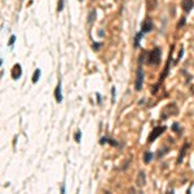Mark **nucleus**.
Masks as SVG:
<instances>
[{"instance_id":"1","label":"nucleus","mask_w":194,"mask_h":194,"mask_svg":"<svg viewBox=\"0 0 194 194\" xmlns=\"http://www.w3.org/2000/svg\"><path fill=\"white\" fill-rule=\"evenodd\" d=\"M161 57H162V51L159 47H155L152 52L147 53V60H146V63H149L152 66H157L161 62Z\"/></svg>"},{"instance_id":"2","label":"nucleus","mask_w":194,"mask_h":194,"mask_svg":"<svg viewBox=\"0 0 194 194\" xmlns=\"http://www.w3.org/2000/svg\"><path fill=\"white\" fill-rule=\"evenodd\" d=\"M144 84V71L141 67H139L136 71V82H135V89L136 91H141Z\"/></svg>"},{"instance_id":"3","label":"nucleus","mask_w":194,"mask_h":194,"mask_svg":"<svg viewBox=\"0 0 194 194\" xmlns=\"http://www.w3.org/2000/svg\"><path fill=\"white\" fill-rule=\"evenodd\" d=\"M166 131V127L164 125H162V127H155L152 132H150V135H149V137H147V142H153L157 137H159L163 132Z\"/></svg>"},{"instance_id":"4","label":"nucleus","mask_w":194,"mask_h":194,"mask_svg":"<svg viewBox=\"0 0 194 194\" xmlns=\"http://www.w3.org/2000/svg\"><path fill=\"white\" fill-rule=\"evenodd\" d=\"M136 185L139 188H144L146 185V175L144 171H140L139 175H137V180H136Z\"/></svg>"},{"instance_id":"5","label":"nucleus","mask_w":194,"mask_h":194,"mask_svg":"<svg viewBox=\"0 0 194 194\" xmlns=\"http://www.w3.org/2000/svg\"><path fill=\"white\" fill-rule=\"evenodd\" d=\"M22 76V67L19 63H16L13 66V69H12V78L14 79V80H17V79H19Z\"/></svg>"},{"instance_id":"6","label":"nucleus","mask_w":194,"mask_h":194,"mask_svg":"<svg viewBox=\"0 0 194 194\" xmlns=\"http://www.w3.org/2000/svg\"><path fill=\"white\" fill-rule=\"evenodd\" d=\"M181 7L184 9V12L189 13L194 8V0H181Z\"/></svg>"},{"instance_id":"7","label":"nucleus","mask_w":194,"mask_h":194,"mask_svg":"<svg viewBox=\"0 0 194 194\" xmlns=\"http://www.w3.org/2000/svg\"><path fill=\"white\" fill-rule=\"evenodd\" d=\"M153 30V22H152V19H145L144 22H142V25H141V31L142 32H149V31H152Z\"/></svg>"},{"instance_id":"8","label":"nucleus","mask_w":194,"mask_h":194,"mask_svg":"<svg viewBox=\"0 0 194 194\" xmlns=\"http://www.w3.org/2000/svg\"><path fill=\"white\" fill-rule=\"evenodd\" d=\"M54 97H56V101L57 102H61L62 101V92H61V82H58V84H57L56 89H54Z\"/></svg>"},{"instance_id":"9","label":"nucleus","mask_w":194,"mask_h":194,"mask_svg":"<svg viewBox=\"0 0 194 194\" xmlns=\"http://www.w3.org/2000/svg\"><path fill=\"white\" fill-rule=\"evenodd\" d=\"M189 149V144L186 142L184 146H182V149L180 150V154H179V157H177V163L180 164L181 162H182V159H184V157H185V153H186V150Z\"/></svg>"},{"instance_id":"10","label":"nucleus","mask_w":194,"mask_h":194,"mask_svg":"<svg viewBox=\"0 0 194 194\" xmlns=\"http://www.w3.org/2000/svg\"><path fill=\"white\" fill-rule=\"evenodd\" d=\"M110 144V145H113V146H118L119 145V142H117L114 139H110V137H102L101 140H100V144L101 145H104V144Z\"/></svg>"},{"instance_id":"11","label":"nucleus","mask_w":194,"mask_h":194,"mask_svg":"<svg viewBox=\"0 0 194 194\" xmlns=\"http://www.w3.org/2000/svg\"><path fill=\"white\" fill-rule=\"evenodd\" d=\"M96 16H97V12H96V9H92L91 10V13L88 14V18H87V22L91 25V24H93L95 19H96Z\"/></svg>"},{"instance_id":"12","label":"nucleus","mask_w":194,"mask_h":194,"mask_svg":"<svg viewBox=\"0 0 194 194\" xmlns=\"http://www.w3.org/2000/svg\"><path fill=\"white\" fill-rule=\"evenodd\" d=\"M142 35H144V32H137L136 34V36H135V48H139V45H140V41L142 39Z\"/></svg>"},{"instance_id":"13","label":"nucleus","mask_w":194,"mask_h":194,"mask_svg":"<svg viewBox=\"0 0 194 194\" xmlns=\"http://www.w3.org/2000/svg\"><path fill=\"white\" fill-rule=\"evenodd\" d=\"M40 75H41L40 69H36L35 71H34V75H32V83H38L39 79H40Z\"/></svg>"},{"instance_id":"14","label":"nucleus","mask_w":194,"mask_h":194,"mask_svg":"<svg viewBox=\"0 0 194 194\" xmlns=\"http://www.w3.org/2000/svg\"><path fill=\"white\" fill-rule=\"evenodd\" d=\"M152 159H153V153L152 152H145V154H144V162L147 164V163H150Z\"/></svg>"},{"instance_id":"15","label":"nucleus","mask_w":194,"mask_h":194,"mask_svg":"<svg viewBox=\"0 0 194 194\" xmlns=\"http://www.w3.org/2000/svg\"><path fill=\"white\" fill-rule=\"evenodd\" d=\"M172 130H174L176 133H181V128H180V124H179V123H174V124H172Z\"/></svg>"},{"instance_id":"16","label":"nucleus","mask_w":194,"mask_h":194,"mask_svg":"<svg viewBox=\"0 0 194 194\" xmlns=\"http://www.w3.org/2000/svg\"><path fill=\"white\" fill-rule=\"evenodd\" d=\"M80 140H82V131L78 130V132L75 133V141L76 142H80Z\"/></svg>"},{"instance_id":"17","label":"nucleus","mask_w":194,"mask_h":194,"mask_svg":"<svg viewBox=\"0 0 194 194\" xmlns=\"http://www.w3.org/2000/svg\"><path fill=\"white\" fill-rule=\"evenodd\" d=\"M14 41H16V35H12L10 39H9V41H8V47H12V45L14 44Z\"/></svg>"},{"instance_id":"18","label":"nucleus","mask_w":194,"mask_h":194,"mask_svg":"<svg viewBox=\"0 0 194 194\" xmlns=\"http://www.w3.org/2000/svg\"><path fill=\"white\" fill-rule=\"evenodd\" d=\"M101 47H102V44H101V43H93V44H92V48H93V51H98Z\"/></svg>"},{"instance_id":"19","label":"nucleus","mask_w":194,"mask_h":194,"mask_svg":"<svg viewBox=\"0 0 194 194\" xmlns=\"http://www.w3.org/2000/svg\"><path fill=\"white\" fill-rule=\"evenodd\" d=\"M111 102H113V104L115 102V87L111 88Z\"/></svg>"},{"instance_id":"20","label":"nucleus","mask_w":194,"mask_h":194,"mask_svg":"<svg viewBox=\"0 0 194 194\" xmlns=\"http://www.w3.org/2000/svg\"><path fill=\"white\" fill-rule=\"evenodd\" d=\"M62 9H63V0H60V2H58V8H57V10H58V12H61Z\"/></svg>"},{"instance_id":"21","label":"nucleus","mask_w":194,"mask_h":194,"mask_svg":"<svg viewBox=\"0 0 194 194\" xmlns=\"http://www.w3.org/2000/svg\"><path fill=\"white\" fill-rule=\"evenodd\" d=\"M167 150H168V147H164V149L162 150V153H161V152H159V153H158V158H161V157H163V155H164V154L167 153Z\"/></svg>"},{"instance_id":"22","label":"nucleus","mask_w":194,"mask_h":194,"mask_svg":"<svg viewBox=\"0 0 194 194\" xmlns=\"http://www.w3.org/2000/svg\"><path fill=\"white\" fill-rule=\"evenodd\" d=\"M184 24H185V17H182V18L180 19V22H179V24H177V27L180 29L181 26H184Z\"/></svg>"},{"instance_id":"23","label":"nucleus","mask_w":194,"mask_h":194,"mask_svg":"<svg viewBox=\"0 0 194 194\" xmlns=\"http://www.w3.org/2000/svg\"><path fill=\"white\" fill-rule=\"evenodd\" d=\"M182 54H184V48H181V51H180V53H179V57H177V60H176L175 62H177V61L181 58V57H182Z\"/></svg>"},{"instance_id":"24","label":"nucleus","mask_w":194,"mask_h":194,"mask_svg":"<svg viewBox=\"0 0 194 194\" xmlns=\"http://www.w3.org/2000/svg\"><path fill=\"white\" fill-rule=\"evenodd\" d=\"M98 35H100V36L102 38V36H104V35H105V31H104V30H102V29H100V30H98Z\"/></svg>"},{"instance_id":"25","label":"nucleus","mask_w":194,"mask_h":194,"mask_svg":"<svg viewBox=\"0 0 194 194\" xmlns=\"http://www.w3.org/2000/svg\"><path fill=\"white\" fill-rule=\"evenodd\" d=\"M96 97H97V104H101V95L96 93Z\"/></svg>"},{"instance_id":"26","label":"nucleus","mask_w":194,"mask_h":194,"mask_svg":"<svg viewBox=\"0 0 194 194\" xmlns=\"http://www.w3.org/2000/svg\"><path fill=\"white\" fill-rule=\"evenodd\" d=\"M80 2H83V0H80Z\"/></svg>"}]
</instances>
